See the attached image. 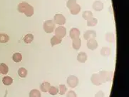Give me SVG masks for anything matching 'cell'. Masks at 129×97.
<instances>
[{
  "mask_svg": "<svg viewBox=\"0 0 129 97\" xmlns=\"http://www.w3.org/2000/svg\"><path fill=\"white\" fill-rule=\"evenodd\" d=\"M80 34H81V32L79 29H77V28H71L69 31V37L72 40L79 38Z\"/></svg>",
  "mask_w": 129,
  "mask_h": 97,
  "instance_id": "cell-9",
  "label": "cell"
},
{
  "mask_svg": "<svg viewBox=\"0 0 129 97\" xmlns=\"http://www.w3.org/2000/svg\"><path fill=\"white\" fill-rule=\"evenodd\" d=\"M104 96H105V94H104V92L102 91H99L96 93L95 97H104Z\"/></svg>",
  "mask_w": 129,
  "mask_h": 97,
  "instance_id": "cell-33",
  "label": "cell"
},
{
  "mask_svg": "<svg viewBox=\"0 0 129 97\" xmlns=\"http://www.w3.org/2000/svg\"><path fill=\"white\" fill-rule=\"evenodd\" d=\"M72 47L75 50H79L81 47V39L80 38L74 39L72 41Z\"/></svg>",
  "mask_w": 129,
  "mask_h": 97,
  "instance_id": "cell-14",
  "label": "cell"
},
{
  "mask_svg": "<svg viewBox=\"0 0 129 97\" xmlns=\"http://www.w3.org/2000/svg\"><path fill=\"white\" fill-rule=\"evenodd\" d=\"M76 4H77V3H76V0H68L67 2V8L69 9H71L72 7H74Z\"/></svg>",
  "mask_w": 129,
  "mask_h": 97,
  "instance_id": "cell-31",
  "label": "cell"
},
{
  "mask_svg": "<svg viewBox=\"0 0 129 97\" xmlns=\"http://www.w3.org/2000/svg\"><path fill=\"white\" fill-rule=\"evenodd\" d=\"M87 54L83 52V51H81L79 52L78 55H77V60L80 63H85L87 60Z\"/></svg>",
  "mask_w": 129,
  "mask_h": 97,
  "instance_id": "cell-12",
  "label": "cell"
},
{
  "mask_svg": "<svg viewBox=\"0 0 129 97\" xmlns=\"http://www.w3.org/2000/svg\"><path fill=\"white\" fill-rule=\"evenodd\" d=\"M48 92H49V94L51 95V96H55V95H56V94L58 93V89L57 87H56V86H51Z\"/></svg>",
  "mask_w": 129,
  "mask_h": 97,
  "instance_id": "cell-27",
  "label": "cell"
},
{
  "mask_svg": "<svg viewBox=\"0 0 129 97\" xmlns=\"http://www.w3.org/2000/svg\"><path fill=\"white\" fill-rule=\"evenodd\" d=\"M99 76H100L101 81L103 83H105L106 81H108L111 79V73H109L107 71H101L99 72Z\"/></svg>",
  "mask_w": 129,
  "mask_h": 97,
  "instance_id": "cell-6",
  "label": "cell"
},
{
  "mask_svg": "<svg viewBox=\"0 0 129 97\" xmlns=\"http://www.w3.org/2000/svg\"><path fill=\"white\" fill-rule=\"evenodd\" d=\"M54 22L55 24L62 26L66 23V18L61 14H56L54 17Z\"/></svg>",
  "mask_w": 129,
  "mask_h": 97,
  "instance_id": "cell-3",
  "label": "cell"
},
{
  "mask_svg": "<svg viewBox=\"0 0 129 97\" xmlns=\"http://www.w3.org/2000/svg\"><path fill=\"white\" fill-rule=\"evenodd\" d=\"M66 97H77V95H76L75 91H69L67 93V96Z\"/></svg>",
  "mask_w": 129,
  "mask_h": 97,
  "instance_id": "cell-32",
  "label": "cell"
},
{
  "mask_svg": "<svg viewBox=\"0 0 129 97\" xmlns=\"http://www.w3.org/2000/svg\"><path fill=\"white\" fill-rule=\"evenodd\" d=\"M18 74L21 78H25L28 74V72H27V70L25 68L21 67L19 68V70H18Z\"/></svg>",
  "mask_w": 129,
  "mask_h": 97,
  "instance_id": "cell-20",
  "label": "cell"
},
{
  "mask_svg": "<svg viewBox=\"0 0 129 97\" xmlns=\"http://www.w3.org/2000/svg\"><path fill=\"white\" fill-rule=\"evenodd\" d=\"M91 81L93 84L96 85V86H100L103 84L99 74H93L91 77Z\"/></svg>",
  "mask_w": 129,
  "mask_h": 97,
  "instance_id": "cell-7",
  "label": "cell"
},
{
  "mask_svg": "<svg viewBox=\"0 0 129 97\" xmlns=\"http://www.w3.org/2000/svg\"><path fill=\"white\" fill-rule=\"evenodd\" d=\"M9 40V37L7 34H0V43H7Z\"/></svg>",
  "mask_w": 129,
  "mask_h": 97,
  "instance_id": "cell-29",
  "label": "cell"
},
{
  "mask_svg": "<svg viewBox=\"0 0 129 97\" xmlns=\"http://www.w3.org/2000/svg\"><path fill=\"white\" fill-rule=\"evenodd\" d=\"M12 59L14 62L19 63L22 60V55H21V53H19V52L14 53L12 56Z\"/></svg>",
  "mask_w": 129,
  "mask_h": 97,
  "instance_id": "cell-19",
  "label": "cell"
},
{
  "mask_svg": "<svg viewBox=\"0 0 129 97\" xmlns=\"http://www.w3.org/2000/svg\"><path fill=\"white\" fill-rule=\"evenodd\" d=\"M29 97H41V92L38 89H32L29 92Z\"/></svg>",
  "mask_w": 129,
  "mask_h": 97,
  "instance_id": "cell-25",
  "label": "cell"
},
{
  "mask_svg": "<svg viewBox=\"0 0 129 97\" xmlns=\"http://www.w3.org/2000/svg\"><path fill=\"white\" fill-rule=\"evenodd\" d=\"M67 83L70 88H75L79 84V79L74 75H70L67 78Z\"/></svg>",
  "mask_w": 129,
  "mask_h": 97,
  "instance_id": "cell-2",
  "label": "cell"
},
{
  "mask_svg": "<svg viewBox=\"0 0 129 97\" xmlns=\"http://www.w3.org/2000/svg\"><path fill=\"white\" fill-rule=\"evenodd\" d=\"M81 6L78 4H76L74 7H72L69 10H70V12L72 15H76L78 14L80 12H81Z\"/></svg>",
  "mask_w": 129,
  "mask_h": 97,
  "instance_id": "cell-16",
  "label": "cell"
},
{
  "mask_svg": "<svg viewBox=\"0 0 129 97\" xmlns=\"http://www.w3.org/2000/svg\"><path fill=\"white\" fill-rule=\"evenodd\" d=\"M29 6V3H27V2H21L20 4H19L18 7H17V10H18L19 12L24 14V12H26V10L27 9Z\"/></svg>",
  "mask_w": 129,
  "mask_h": 97,
  "instance_id": "cell-11",
  "label": "cell"
},
{
  "mask_svg": "<svg viewBox=\"0 0 129 97\" xmlns=\"http://www.w3.org/2000/svg\"><path fill=\"white\" fill-rule=\"evenodd\" d=\"M0 74H1V73H0Z\"/></svg>",
  "mask_w": 129,
  "mask_h": 97,
  "instance_id": "cell-34",
  "label": "cell"
},
{
  "mask_svg": "<svg viewBox=\"0 0 129 97\" xmlns=\"http://www.w3.org/2000/svg\"><path fill=\"white\" fill-rule=\"evenodd\" d=\"M34 40V35L32 34H27L25 35V37H24V42L26 44H30L33 42Z\"/></svg>",
  "mask_w": 129,
  "mask_h": 97,
  "instance_id": "cell-24",
  "label": "cell"
},
{
  "mask_svg": "<svg viewBox=\"0 0 129 97\" xmlns=\"http://www.w3.org/2000/svg\"><path fill=\"white\" fill-rule=\"evenodd\" d=\"M50 83H49L47 81H44L40 85V90H41V91L44 92V93H46L49 91V89L50 88Z\"/></svg>",
  "mask_w": 129,
  "mask_h": 97,
  "instance_id": "cell-15",
  "label": "cell"
},
{
  "mask_svg": "<svg viewBox=\"0 0 129 97\" xmlns=\"http://www.w3.org/2000/svg\"><path fill=\"white\" fill-rule=\"evenodd\" d=\"M2 83L6 86H10L13 83V79L9 76H6L2 79Z\"/></svg>",
  "mask_w": 129,
  "mask_h": 97,
  "instance_id": "cell-18",
  "label": "cell"
},
{
  "mask_svg": "<svg viewBox=\"0 0 129 97\" xmlns=\"http://www.w3.org/2000/svg\"><path fill=\"white\" fill-rule=\"evenodd\" d=\"M67 88L66 85L64 84H60L58 86V93L60 95H63L67 93Z\"/></svg>",
  "mask_w": 129,
  "mask_h": 97,
  "instance_id": "cell-28",
  "label": "cell"
},
{
  "mask_svg": "<svg viewBox=\"0 0 129 97\" xmlns=\"http://www.w3.org/2000/svg\"><path fill=\"white\" fill-rule=\"evenodd\" d=\"M43 28L46 34H51L54 32L55 29V23L53 20H46L43 24Z\"/></svg>",
  "mask_w": 129,
  "mask_h": 97,
  "instance_id": "cell-1",
  "label": "cell"
},
{
  "mask_svg": "<svg viewBox=\"0 0 129 97\" xmlns=\"http://www.w3.org/2000/svg\"><path fill=\"white\" fill-rule=\"evenodd\" d=\"M96 32L93 30H87L84 34H83V38L86 40H89L92 39H96Z\"/></svg>",
  "mask_w": 129,
  "mask_h": 97,
  "instance_id": "cell-8",
  "label": "cell"
},
{
  "mask_svg": "<svg viewBox=\"0 0 129 97\" xmlns=\"http://www.w3.org/2000/svg\"><path fill=\"white\" fill-rule=\"evenodd\" d=\"M82 17L85 20H88L91 18L93 17V12L91 11H85L82 13Z\"/></svg>",
  "mask_w": 129,
  "mask_h": 97,
  "instance_id": "cell-22",
  "label": "cell"
},
{
  "mask_svg": "<svg viewBox=\"0 0 129 97\" xmlns=\"http://www.w3.org/2000/svg\"><path fill=\"white\" fill-rule=\"evenodd\" d=\"M101 54L103 56H108L111 54V49L107 47H104L101 50Z\"/></svg>",
  "mask_w": 129,
  "mask_h": 97,
  "instance_id": "cell-21",
  "label": "cell"
},
{
  "mask_svg": "<svg viewBox=\"0 0 129 97\" xmlns=\"http://www.w3.org/2000/svg\"><path fill=\"white\" fill-rule=\"evenodd\" d=\"M86 46H87L88 49L93 51L96 50L98 48L99 44H98V42L96 40V39H92L88 40L87 43H86Z\"/></svg>",
  "mask_w": 129,
  "mask_h": 97,
  "instance_id": "cell-5",
  "label": "cell"
},
{
  "mask_svg": "<svg viewBox=\"0 0 129 97\" xmlns=\"http://www.w3.org/2000/svg\"><path fill=\"white\" fill-rule=\"evenodd\" d=\"M98 24V19L96 18L92 17L90 19L87 20V26H94Z\"/></svg>",
  "mask_w": 129,
  "mask_h": 97,
  "instance_id": "cell-26",
  "label": "cell"
},
{
  "mask_svg": "<svg viewBox=\"0 0 129 97\" xmlns=\"http://www.w3.org/2000/svg\"><path fill=\"white\" fill-rule=\"evenodd\" d=\"M92 7L93 9V10H95L96 12H101L104 9V3L101 1L97 0V1H95L93 2V4L92 5Z\"/></svg>",
  "mask_w": 129,
  "mask_h": 97,
  "instance_id": "cell-10",
  "label": "cell"
},
{
  "mask_svg": "<svg viewBox=\"0 0 129 97\" xmlns=\"http://www.w3.org/2000/svg\"><path fill=\"white\" fill-rule=\"evenodd\" d=\"M24 14L26 15V17H31L33 16L34 14V7L29 4V6L28 7L27 9L26 10V12H24Z\"/></svg>",
  "mask_w": 129,
  "mask_h": 97,
  "instance_id": "cell-23",
  "label": "cell"
},
{
  "mask_svg": "<svg viewBox=\"0 0 129 97\" xmlns=\"http://www.w3.org/2000/svg\"><path fill=\"white\" fill-rule=\"evenodd\" d=\"M9 72V67L8 66L4 63H0V73L4 74V75H6Z\"/></svg>",
  "mask_w": 129,
  "mask_h": 97,
  "instance_id": "cell-17",
  "label": "cell"
},
{
  "mask_svg": "<svg viewBox=\"0 0 129 97\" xmlns=\"http://www.w3.org/2000/svg\"><path fill=\"white\" fill-rule=\"evenodd\" d=\"M114 39H115V37H114V34L113 33H107L106 34V40L108 42L111 43L114 42Z\"/></svg>",
  "mask_w": 129,
  "mask_h": 97,
  "instance_id": "cell-30",
  "label": "cell"
},
{
  "mask_svg": "<svg viewBox=\"0 0 129 97\" xmlns=\"http://www.w3.org/2000/svg\"><path fill=\"white\" fill-rule=\"evenodd\" d=\"M54 33L56 36L63 39L67 35V29L63 26H60L56 28V29H54Z\"/></svg>",
  "mask_w": 129,
  "mask_h": 97,
  "instance_id": "cell-4",
  "label": "cell"
},
{
  "mask_svg": "<svg viewBox=\"0 0 129 97\" xmlns=\"http://www.w3.org/2000/svg\"><path fill=\"white\" fill-rule=\"evenodd\" d=\"M62 42V39L58 37L57 36L54 35V37H52V38L51 39V47H54V46H56V45H58V44H60Z\"/></svg>",
  "mask_w": 129,
  "mask_h": 97,
  "instance_id": "cell-13",
  "label": "cell"
}]
</instances>
